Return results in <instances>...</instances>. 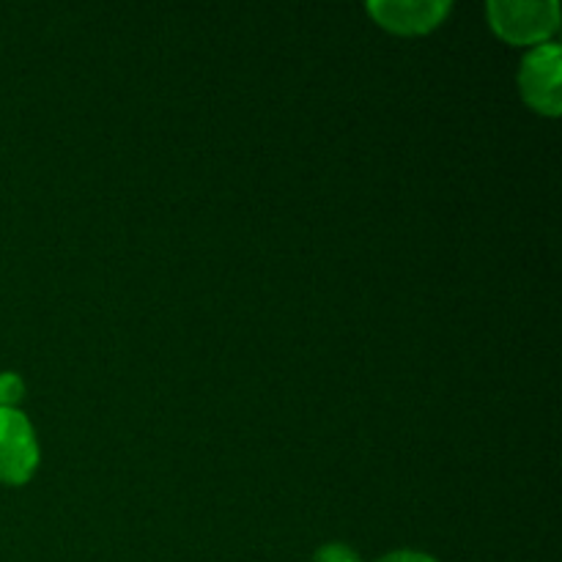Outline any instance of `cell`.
<instances>
[{
	"instance_id": "277c9868",
	"label": "cell",
	"mask_w": 562,
	"mask_h": 562,
	"mask_svg": "<svg viewBox=\"0 0 562 562\" xmlns=\"http://www.w3.org/2000/svg\"><path fill=\"white\" fill-rule=\"evenodd\" d=\"M368 11L376 16L379 25L395 33H426L448 16L450 3L445 0H376V3H368Z\"/></svg>"
},
{
	"instance_id": "5b68a950",
	"label": "cell",
	"mask_w": 562,
	"mask_h": 562,
	"mask_svg": "<svg viewBox=\"0 0 562 562\" xmlns=\"http://www.w3.org/2000/svg\"><path fill=\"white\" fill-rule=\"evenodd\" d=\"M22 379L14 373H0V406L5 409H14L16 401L22 398Z\"/></svg>"
},
{
	"instance_id": "6da1fadb",
	"label": "cell",
	"mask_w": 562,
	"mask_h": 562,
	"mask_svg": "<svg viewBox=\"0 0 562 562\" xmlns=\"http://www.w3.org/2000/svg\"><path fill=\"white\" fill-rule=\"evenodd\" d=\"M488 20L497 36L510 44H536L552 36L560 25L558 0L525 3V0H492Z\"/></svg>"
},
{
	"instance_id": "7a4b0ae2",
	"label": "cell",
	"mask_w": 562,
	"mask_h": 562,
	"mask_svg": "<svg viewBox=\"0 0 562 562\" xmlns=\"http://www.w3.org/2000/svg\"><path fill=\"white\" fill-rule=\"evenodd\" d=\"M38 445L22 412L0 406V481L20 486L36 472Z\"/></svg>"
},
{
	"instance_id": "52a82bcc",
	"label": "cell",
	"mask_w": 562,
	"mask_h": 562,
	"mask_svg": "<svg viewBox=\"0 0 562 562\" xmlns=\"http://www.w3.org/2000/svg\"><path fill=\"white\" fill-rule=\"evenodd\" d=\"M379 562H437V560L428 558V554H423V552H393Z\"/></svg>"
},
{
	"instance_id": "3957f363",
	"label": "cell",
	"mask_w": 562,
	"mask_h": 562,
	"mask_svg": "<svg viewBox=\"0 0 562 562\" xmlns=\"http://www.w3.org/2000/svg\"><path fill=\"white\" fill-rule=\"evenodd\" d=\"M560 66L562 49L560 44H538L525 58L519 71V86L527 104L543 115H560L562 93H560Z\"/></svg>"
},
{
	"instance_id": "8992f818",
	"label": "cell",
	"mask_w": 562,
	"mask_h": 562,
	"mask_svg": "<svg viewBox=\"0 0 562 562\" xmlns=\"http://www.w3.org/2000/svg\"><path fill=\"white\" fill-rule=\"evenodd\" d=\"M313 562H360L349 547H340V543H329V547H322L316 554H313Z\"/></svg>"
}]
</instances>
